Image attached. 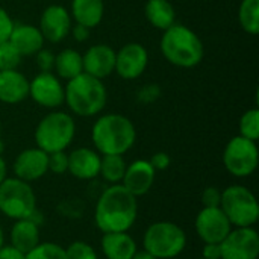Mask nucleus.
Here are the masks:
<instances>
[{
    "label": "nucleus",
    "instance_id": "22",
    "mask_svg": "<svg viewBox=\"0 0 259 259\" xmlns=\"http://www.w3.org/2000/svg\"><path fill=\"white\" fill-rule=\"evenodd\" d=\"M41 243L39 238V225L32 219L15 220L9 231V244L20 250L21 253L30 252Z\"/></svg>",
    "mask_w": 259,
    "mask_h": 259
},
{
    "label": "nucleus",
    "instance_id": "25",
    "mask_svg": "<svg viewBox=\"0 0 259 259\" xmlns=\"http://www.w3.org/2000/svg\"><path fill=\"white\" fill-rule=\"evenodd\" d=\"M56 76L64 80H70L80 73H83V62L82 53L74 49H62L59 53L55 55V67Z\"/></svg>",
    "mask_w": 259,
    "mask_h": 259
},
{
    "label": "nucleus",
    "instance_id": "38",
    "mask_svg": "<svg viewBox=\"0 0 259 259\" xmlns=\"http://www.w3.org/2000/svg\"><path fill=\"white\" fill-rule=\"evenodd\" d=\"M202 258L205 259H222V249L217 243H205Z\"/></svg>",
    "mask_w": 259,
    "mask_h": 259
},
{
    "label": "nucleus",
    "instance_id": "33",
    "mask_svg": "<svg viewBox=\"0 0 259 259\" xmlns=\"http://www.w3.org/2000/svg\"><path fill=\"white\" fill-rule=\"evenodd\" d=\"M67 170H68V153L65 150L49 153V171L55 175H64L67 173Z\"/></svg>",
    "mask_w": 259,
    "mask_h": 259
},
{
    "label": "nucleus",
    "instance_id": "39",
    "mask_svg": "<svg viewBox=\"0 0 259 259\" xmlns=\"http://www.w3.org/2000/svg\"><path fill=\"white\" fill-rule=\"evenodd\" d=\"M24 253H21L20 250H17L15 247H12L11 244H3L0 247V259H24Z\"/></svg>",
    "mask_w": 259,
    "mask_h": 259
},
{
    "label": "nucleus",
    "instance_id": "9",
    "mask_svg": "<svg viewBox=\"0 0 259 259\" xmlns=\"http://www.w3.org/2000/svg\"><path fill=\"white\" fill-rule=\"evenodd\" d=\"M259 164V150L256 141L237 135L229 140L223 150V165L234 178L252 176Z\"/></svg>",
    "mask_w": 259,
    "mask_h": 259
},
{
    "label": "nucleus",
    "instance_id": "11",
    "mask_svg": "<svg viewBox=\"0 0 259 259\" xmlns=\"http://www.w3.org/2000/svg\"><path fill=\"white\" fill-rule=\"evenodd\" d=\"M222 259H258L259 234L255 228H232L220 243Z\"/></svg>",
    "mask_w": 259,
    "mask_h": 259
},
{
    "label": "nucleus",
    "instance_id": "19",
    "mask_svg": "<svg viewBox=\"0 0 259 259\" xmlns=\"http://www.w3.org/2000/svg\"><path fill=\"white\" fill-rule=\"evenodd\" d=\"M8 41L15 47V50L24 56H35L44 47V36L38 26L27 23H15Z\"/></svg>",
    "mask_w": 259,
    "mask_h": 259
},
{
    "label": "nucleus",
    "instance_id": "15",
    "mask_svg": "<svg viewBox=\"0 0 259 259\" xmlns=\"http://www.w3.org/2000/svg\"><path fill=\"white\" fill-rule=\"evenodd\" d=\"M14 176L24 182H35L49 173V153L35 147L21 150L12 164Z\"/></svg>",
    "mask_w": 259,
    "mask_h": 259
},
{
    "label": "nucleus",
    "instance_id": "12",
    "mask_svg": "<svg viewBox=\"0 0 259 259\" xmlns=\"http://www.w3.org/2000/svg\"><path fill=\"white\" fill-rule=\"evenodd\" d=\"M149 65V52L140 42H127L115 52V70L121 79H138Z\"/></svg>",
    "mask_w": 259,
    "mask_h": 259
},
{
    "label": "nucleus",
    "instance_id": "10",
    "mask_svg": "<svg viewBox=\"0 0 259 259\" xmlns=\"http://www.w3.org/2000/svg\"><path fill=\"white\" fill-rule=\"evenodd\" d=\"M29 97L41 108L56 109L64 105V85L53 71H39L29 80Z\"/></svg>",
    "mask_w": 259,
    "mask_h": 259
},
{
    "label": "nucleus",
    "instance_id": "35",
    "mask_svg": "<svg viewBox=\"0 0 259 259\" xmlns=\"http://www.w3.org/2000/svg\"><path fill=\"white\" fill-rule=\"evenodd\" d=\"M222 200V191L217 187H208L202 193L203 208H219Z\"/></svg>",
    "mask_w": 259,
    "mask_h": 259
},
{
    "label": "nucleus",
    "instance_id": "3",
    "mask_svg": "<svg viewBox=\"0 0 259 259\" xmlns=\"http://www.w3.org/2000/svg\"><path fill=\"white\" fill-rule=\"evenodd\" d=\"M159 47L165 61L179 68L199 65L205 55L203 42L199 35L181 23H175L162 32Z\"/></svg>",
    "mask_w": 259,
    "mask_h": 259
},
{
    "label": "nucleus",
    "instance_id": "14",
    "mask_svg": "<svg viewBox=\"0 0 259 259\" xmlns=\"http://www.w3.org/2000/svg\"><path fill=\"white\" fill-rule=\"evenodd\" d=\"M73 26L70 11L62 5H49L39 17V30L46 41L58 44L64 41Z\"/></svg>",
    "mask_w": 259,
    "mask_h": 259
},
{
    "label": "nucleus",
    "instance_id": "13",
    "mask_svg": "<svg viewBox=\"0 0 259 259\" xmlns=\"http://www.w3.org/2000/svg\"><path fill=\"white\" fill-rule=\"evenodd\" d=\"M196 234L205 243L220 244L232 231V225L219 208H202L194 222Z\"/></svg>",
    "mask_w": 259,
    "mask_h": 259
},
{
    "label": "nucleus",
    "instance_id": "43",
    "mask_svg": "<svg viewBox=\"0 0 259 259\" xmlns=\"http://www.w3.org/2000/svg\"><path fill=\"white\" fill-rule=\"evenodd\" d=\"M5 244V232H3V228H2V225H0V247Z\"/></svg>",
    "mask_w": 259,
    "mask_h": 259
},
{
    "label": "nucleus",
    "instance_id": "2",
    "mask_svg": "<svg viewBox=\"0 0 259 259\" xmlns=\"http://www.w3.org/2000/svg\"><path fill=\"white\" fill-rule=\"evenodd\" d=\"M91 140L100 155H124L135 146L137 129L123 114H103L93 124Z\"/></svg>",
    "mask_w": 259,
    "mask_h": 259
},
{
    "label": "nucleus",
    "instance_id": "17",
    "mask_svg": "<svg viewBox=\"0 0 259 259\" xmlns=\"http://www.w3.org/2000/svg\"><path fill=\"white\" fill-rule=\"evenodd\" d=\"M155 178L156 171L150 165L149 159H135L134 162L127 164L121 185L138 199L152 190Z\"/></svg>",
    "mask_w": 259,
    "mask_h": 259
},
{
    "label": "nucleus",
    "instance_id": "23",
    "mask_svg": "<svg viewBox=\"0 0 259 259\" xmlns=\"http://www.w3.org/2000/svg\"><path fill=\"white\" fill-rule=\"evenodd\" d=\"M70 15L74 23L94 29L103 20L105 3L103 0H71Z\"/></svg>",
    "mask_w": 259,
    "mask_h": 259
},
{
    "label": "nucleus",
    "instance_id": "16",
    "mask_svg": "<svg viewBox=\"0 0 259 259\" xmlns=\"http://www.w3.org/2000/svg\"><path fill=\"white\" fill-rule=\"evenodd\" d=\"M82 62L83 73L103 80L115 70V50L108 44H94L82 55Z\"/></svg>",
    "mask_w": 259,
    "mask_h": 259
},
{
    "label": "nucleus",
    "instance_id": "45",
    "mask_svg": "<svg viewBox=\"0 0 259 259\" xmlns=\"http://www.w3.org/2000/svg\"><path fill=\"white\" fill-rule=\"evenodd\" d=\"M199 259H205V258H199Z\"/></svg>",
    "mask_w": 259,
    "mask_h": 259
},
{
    "label": "nucleus",
    "instance_id": "41",
    "mask_svg": "<svg viewBox=\"0 0 259 259\" xmlns=\"http://www.w3.org/2000/svg\"><path fill=\"white\" fill-rule=\"evenodd\" d=\"M6 178H8V165H6L5 158H3L2 153H0V184H2Z\"/></svg>",
    "mask_w": 259,
    "mask_h": 259
},
{
    "label": "nucleus",
    "instance_id": "26",
    "mask_svg": "<svg viewBox=\"0 0 259 259\" xmlns=\"http://www.w3.org/2000/svg\"><path fill=\"white\" fill-rule=\"evenodd\" d=\"M126 167L127 162L124 161V155H102L99 176L109 185L121 184Z\"/></svg>",
    "mask_w": 259,
    "mask_h": 259
},
{
    "label": "nucleus",
    "instance_id": "36",
    "mask_svg": "<svg viewBox=\"0 0 259 259\" xmlns=\"http://www.w3.org/2000/svg\"><path fill=\"white\" fill-rule=\"evenodd\" d=\"M14 20L11 18L9 12L0 6V42L3 41H8L11 32H12V27H14Z\"/></svg>",
    "mask_w": 259,
    "mask_h": 259
},
{
    "label": "nucleus",
    "instance_id": "34",
    "mask_svg": "<svg viewBox=\"0 0 259 259\" xmlns=\"http://www.w3.org/2000/svg\"><path fill=\"white\" fill-rule=\"evenodd\" d=\"M35 64L39 71H53L55 67V53L50 49H41L35 53Z\"/></svg>",
    "mask_w": 259,
    "mask_h": 259
},
{
    "label": "nucleus",
    "instance_id": "40",
    "mask_svg": "<svg viewBox=\"0 0 259 259\" xmlns=\"http://www.w3.org/2000/svg\"><path fill=\"white\" fill-rule=\"evenodd\" d=\"M71 35H73V38L77 41V42H83V41H87L88 39V36H90V32H91V29H88V27H85V26H82V24H74V26H71Z\"/></svg>",
    "mask_w": 259,
    "mask_h": 259
},
{
    "label": "nucleus",
    "instance_id": "21",
    "mask_svg": "<svg viewBox=\"0 0 259 259\" xmlns=\"http://www.w3.org/2000/svg\"><path fill=\"white\" fill-rule=\"evenodd\" d=\"M102 253L106 259H132L138 246L129 232H108L100 240Z\"/></svg>",
    "mask_w": 259,
    "mask_h": 259
},
{
    "label": "nucleus",
    "instance_id": "20",
    "mask_svg": "<svg viewBox=\"0 0 259 259\" xmlns=\"http://www.w3.org/2000/svg\"><path fill=\"white\" fill-rule=\"evenodd\" d=\"M29 97V79L15 70L0 71V102L18 105Z\"/></svg>",
    "mask_w": 259,
    "mask_h": 259
},
{
    "label": "nucleus",
    "instance_id": "42",
    "mask_svg": "<svg viewBox=\"0 0 259 259\" xmlns=\"http://www.w3.org/2000/svg\"><path fill=\"white\" fill-rule=\"evenodd\" d=\"M132 259H156L153 255H150L146 250H137V253L132 256Z\"/></svg>",
    "mask_w": 259,
    "mask_h": 259
},
{
    "label": "nucleus",
    "instance_id": "18",
    "mask_svg": "<svg viewBox=\"0 0 259 259\" xmlns=\"http://www.w3.org/2000/svg\"><path fill=\"white\" fill-rule=\"evenodd\" d=\"M102 155L96 149L77 147L68 153V170L73 178L79 181H93L99 178Z\"/></svg>",
    "mask_w": 259,
    "mask_h": 259
},
{
    "label": "nucleus",
    "instance_id": "24",
    "mask_svg": "<svg viewBox=\"0 0 259 259\" xmlns=\"http://www.w3.org/2000/svg\"><path fill=\"white\" fill-rule=\"evenodd\" d=\"M146 20L159 30H165L176 23V11L170 0H147L144 5Z\"/></svg>",
    "mask_w": 259,
    "mask_h": 259
},
{
    "label": "nucleus",
    "instance_id": "27",
    "mask_svg": "<svg viewBox=\"0 0 259 259\" xmlns=\"http://www.w3.org/2000/svg\"><path fill=\"white\" fill-rule=\"evenodd\" d=\"M238 21L249 35L259 33V0H241L238 8Z\"/></svg>",
    "mask_w": 259,
    "mask_h": 259
},
{
    "label": "nucleus",
    "instance_id": "6",
    "mask_svg": "<svg viewBox=\"0 0 259 259\" xmlns=\"http://www.w3.org/2000/svg\"><path fill=\"white\" fill-rule=\"evenodd\" d=\"M188 238L185 231L167 220L152 223L143 235V250L156 259L178 258L187 247Z\"/></svg>",
    "mask_w": 259,
    "mask_h": 259
},
{
    "label": "nucleus",
    "instance_id": "30",
    "mask_svg": "<svg viewBox=\"0 0 259 259\" xmlns=\"http://www.w3.org/2000/svg\"><path fill=\"white\" fill-rule=\"evenodd\" d=\"M23 56L15 50V47L9 41L0 42V71L3 70H15L21 64Z\"/></svg>",
    "mask_w": 259,
    "mask_h": 259
},
{
    "label": "nucleus",
    "instance_id": "5",
    "mask_svg": "<svg viewBox=\"0 0 259 259\" xmlns=\"http://www.w3.org/2000/svg\"><path fill=\"white\" fill-rule=\"evenodd\" d=\"M76 137V121L65 111H52L36 124L33 140L35 146L46 153L67 150Z\"/></svg>",
    "mask_w": 259,
    "mask_h": 259
},
{
    "label": "nucleus",
    "instance_id": "37",
    "mask_svg": "<svg viewBox=\"0 0 259 259\" xmlns=\"http://www.w3.org/2000/svg\"><path fill=\"white\" fill-rule=\"evenodd\" d=\"M150 165L155 168V171H164L170 167L171 164V159H170V155L165 153V152H156L155 155H152V158L149 159Z\"/></svg>",
    "mask_w": 259,
    "mask_h": 259
},
{
    "label": "nucleus",
    "instance_id": "29",
    "mask_svg": "<svg viewBox=\"0 0 259 259\" xmlns=\"http://www.w3.org/2000/svg\"><path fill=\"white\" fill-rule=\"evenodd\" d=\"M24 259H67L65 249L56 243H39L30 252L26 253Z\"/></svg>",
    "mask_w": 259,
    "mask_h": 259
},
{
    "label": "nucleus",
    "instance_id": "7",
    "mask_svg": "<svg viewBox=\"0 0 259 259\" xmlns=\"http://www.w3.org/2000/svg\"><path fill=\"white\" fill-rule=\"evenodd\" d=\"M220 209L232 228H253L259 220V205L255 194L244 185H229L222 191Z\"/></svg>",
    "mask_w": 259,
    "mask_h": 259
},
{
    "label": "nucleus",
    "instance_id": "8",
    "mask_svg": "<svg viewBox=\"0 0 259 259\" xmlns=\"http://www.w3.org/2000/svg\"><path fill=\"white\" fill-rule=\"evenodd\" d=\"M36 211V196L29 182L15 176L0 184V212L11 220L29 219Z\"/></svg>",
    "mask_w": 259,
    "mask_h": 259
},
{
    "label": "nucleus",
    "instance_id": "32",
    "mask_svg": "<svg viewBox=\"0 0 259 259\" xmlns=\"http://www.w3.org/2000/svg\"><path fill=\"white\" fill-rule=\"evenodd\" d=\"M161 94H162V90H161V87L158 83H146V85H143L137 91L135 97H137V102L138 103H141V105H150V103L158 102L159 97H161Z\"/></svg>",
    "mask_w": 259,
    "mask_h": 259
},
{
    "label": "nucleus",
    "instance_id": "1",
    "mask_svg": "<svg viewBox=\"0 0 259 259\" xmlns=\"http://www.w3.org/2000/svg\"><path fill=\"white\" fill-rule=\"evenodd\" d=\"M138 219V200L121 184L109 185L94 206V223L102 234L129 232Z\"/></svg>",
    "mask_w": 259,
    "mask_h": 259
},
{
    "label": "nucleus",
    "instance_id": "4",
    "mask_svg": "<svg viewBox=\"0 0 259 259\" xmlns=\"http://www.w3.org/2000/svg\"><path fill=\"white\" fill-rule=\"evenodd\" d=\"M64 103L77 117H94L99 115L108 102V90L103 80L93 77L87 73L67 80L64 85Z\"/></svg>",
    "mask_w": 259,
    "mask_h": 259
},
{
    "label": "nucleus",
    "instance_id": "28",
    "mask_svg": "<svg viewBox=\"0 0 259 259\" xmlns=\"http://www.w3.org/2000/svg\"><path fill=\"white\" fill-rule=\"evenodd\" d=\"M240 135L252 140V141H258L259 140V111L258 108H252L247 109L241 118H240Z\"/></svg>",
    "mask_w": 259,
    "mask_h": 259
},
{
    "label": "nucleus",
    "instance_id": "31",
    "mask_svg": "<svg viewBox=\"0 0 259 259\" xmlns=\"http://www.w3.org/2000/svg\"><path fill=\"white\" fill-rule=\"evenodd\" d=\"M67 259H99L94 247L87 241H73L65 249Z\"/></svg>",
    "mask_w": 259,
    "mask_h": 259
},
{
    "label": "nucleus",
    "instance_id": "44",
    "mask_svg": "<svg viewBox=\"0 0 259 259\" xmlns=\"http://www.w3.org/2000/svg\"><path fill=\"white\" fill-rule=\"evenodd\" d=\"M0 140H2V123H0Z\"/></svg>",
    "mask_w": 259,
    "mask_h": 259
}]
</instances>
